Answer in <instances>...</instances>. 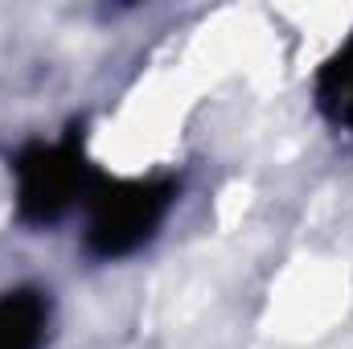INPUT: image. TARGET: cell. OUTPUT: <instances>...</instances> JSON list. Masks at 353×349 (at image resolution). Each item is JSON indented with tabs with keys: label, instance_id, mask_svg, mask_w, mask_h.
<instances>
[{
	"label": "cell",
	"instance_id": "7a4b0ae2",
	"mask_svg": "<svg viewBox=\"0 0 353 349\" xmlns=\"http://www.w3.org/2000/svg\"><path fill=\"white\" fill-rule=\"evenodd\" d=\"M181 201V181L169 173L99 177L83 206V251L99 263H119L152 247Z\"/></svg>",
	"mask_w": 353,
	"mask_h": 349
},
{
	"label": "cell",
	"instance_id": "277c9868",
	"mask_svg": "<svg viewBox=\"0 0 353 349\" xmlns=\"http://www.w3.org/2000/svg\"><path fill=\"white\" fill-rule=\"evenodd\" d=\"M312 107L333 132L353 136V33L316 66V74H312Z\"/></svg>",
	"mask_w": 353,
	"mask_h": 349
},
{
	"label": "cell",
	"instance_id": "6da1fadb",
	"mask_svg": "<svg viewBox=\"0 0 353 349\" xmlns=\"http://www.w3.org/2000/svg\"><path fill=\"white\" fill-rule=\"evenodd\" d=\"M94 173L83 128H66L58 136L25 140L8 157V185H12V218L29 230L58 226L74 210H83L94 189Z\"/></svg>",
	"mask_w": 353,
	"mask_h": 349
},
{
	"label": "cell",
	"instance_id": "3957f363",
	"mask_svg": "<svg viewBox=\"0 0 353 349\" xmlns=\"http://www.w3.org/2000/svg\"><path fill=\"white\" fill-rule=\"evenodd\" d=\"M54 329V296L37 283L0 292V349H46Z\"/></svg>",
	"mask_w": 353,
	"mask_h": 349
}]
</instances>
